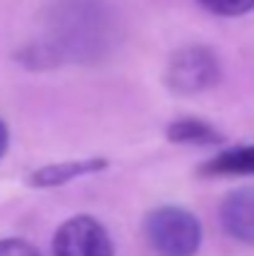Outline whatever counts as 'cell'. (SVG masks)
Returning a JSON list of instances; mask_svg holds the SVG:
<instances>
[{
	"instance_id": "30bf717a",
	"label": "cell",
	"mask_w": 254,
	"mask_h": 256,
	"mask_svg": "<svg viewBox=\"0 0 254 256\" xmlns=\"http://www.w3.org/2000/svg\"><path fill=\"white\" fill-rule=\"evenodd\" d=\"M8 144H10V132H8V124L0 120V160L8 152Z\"/></svg>"
},
{
	"instance_id": "ba28073f",
	"label": "cell",
	"mask_w": 254,
	"mask_h": 256,
	"mask_svg": "<svg viewBox=\"0 0 254 256\" xmlns=\"http://www.w3.org/2000/svg\"><path fill=\"white\" fill-rule=\"evenodd\" d=\"M207 12L219 18H239L254 10V0H197Z\"/></svg>"
},
{
	"instance_id": "9c48e42d",
	"label": "cell",
	"mask_w": 254,
	"mask_h": 256,
	"mask_svg": "<svg viewBox=\"0 0 254 256\" xmlns=\"http://www.w3.org/2000/svg\"><path fill=\"white\" fill-rule=\"evenodd\" d=\"M0 256H40V252L23 239H3L0 242Z\"/></svg>"
},
{
	"instance_id": "3957f363",
	"label": "cell",
	"mask_w": 254,
	"mask_h": 256,
	"mask_svg": "<svg viewBox=\"0 0 254 256\" xmlns=\"http://www.w3.org/2000/svg\"><path fill=\"white\" fill-rule=\"evenodd\" d=\"M55 256H115L107 229L92 216L68 219L53 239Z\"/></svg>"
},
{
	"instance_id": "7a4b0ae2",
	"label": "cell",
	"mask_w": 254,
	"mask_h": 256,
	"mask_svg": "<svg viewBox=\"0 0 254 256\" xmlns=\"http://www.w3.org/2000/svg\"><path fill=\"white\" fill-rule=\"evenodd\" d=\"M165 80L177 94H197L219 82V62L207 48H184L172 55Z\"/></svg>"
},
{
	"instance_id": "52a82bcc",
	"label": "cell",
	"mask_w": 254,
	"mask_h": 256,
	"mask_svg": "<svg viewBox=\"0 0 254 256\" xmlns=\"http://www.w3.org/2000/svg\"><path fill=\"white\" fill-rule=\"evenodd\" d=\"M167 140L169 142H177V144L212 147V144H222L224 142V134L217 127H212L209 122H204V120L187 117V120H177V122L169 124Z\"/></svg>"
},
{
	"instance_id": "5b68a950",
	"label": "cell",
	"mask_w": 254,
	"mask_h": 256,
	"mask_svg": "<svg viewBox=\"0 0 254 256\" xmlns=\"http://www.w3.org/2000/svg\"><path fill=\"white\" fill-rule=\"evenodd\" d=\"M107 160L97 157V160H80V162H63V164H50L43 170H35L30 174V184L33 186H60L68 184L78 176H87V174H97V172L107 170Z\"/></svg>"
},
{
	"instance_id": "6da1fadb",
	"label": "cell",
	"mask_w": 254,
	"mask_h": 256,
	"mask_svg": "<svg viewBox=\"0 0 254 256\" xmlns=\"http://www.w3.org/2000/svg\"><path fill=\"white\" fill-rule=\"evenodd\" d=\"M145 236L157 256H194L202 244V226L192 212L167 204L145 216Z\"/></svg>"
},
{
	"instance_id": "277c9868",
	"label": "cell",
	"mask_w": 254,
	"mask_h": 256,
	"mask_svg": "<svg viewBox=\"0 0 254 256\" xmlns=\"http://www.w3.org/2000/svg\"><path fill=\"white\" fill-rule=\"evenodd\" d=\"M219 222L232 239L254 246V186L234 189L222 199Z\"/></svg>"
},
{
	"instance_id": "8992f818",
	"label": "cell",
	"mask_w": 254,
	"mask_h": 256,
	"mask_svg": "<svg viewBox=\"0 0 254 256\" xmlns=\"http://www.w3.org/2000/svg\"><path fill=\"white\" fill-rule=\"evenodd\" d=\"M199 174L204 176H247L254 174V144H239L217 152L212 160H207Z\"/></svg>"
}]
</instances>
